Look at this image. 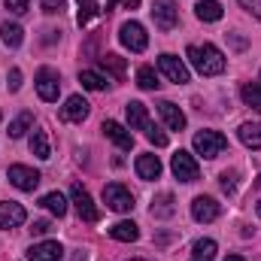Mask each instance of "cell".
<instances>
[{"label": "cell", "instance_id": "obj_1", "mask_svg": "<svg viewBox=\"0 0 261 261\" xmlns=\"http://www.w3.org/2000/svg\"><path fill=\"white\" fill-rule=\"evenodd\" d=\"M189 61L195 67L200 76H219V73H225V55L213 46V43H203V46H189Z\"/></svg>", "mask_w": 261, "mask_h": 261}, {"label": "cell", "instance_id": "obj_2", "mask_svg": "<svg viewBox=\"0 0 261 261\" xmlns=\"http://www.w3.org/2000/svg\"><path fill=\"white\" fill-rule=\"evenodd\" d=\"M192 146H195L197 155H203V158L210 161V158H216V155H222V152L228 149V137L219 134V130H197L195 140H192Z\"/></svg>", "mask_w": 261, "mask_h": 261}, {"label": "cell", "instance_id": "obj_3", "mask_svg": "<svg viewBox=\"0 0 261 261\" xmlns=\"http://www.w3.org/2000/svg\"><path fill=\"white\" fill-rule=\"evenodd\" d=\"M58 91H61V76H58V70L40 67V70H37V94H40L46 103H55V100H58Z\"/></svg>", "mask_w": 261, "mask_h": 261}, {"label": "cell", "instance_id": "obj_4", "mask_svg": "<svg viewBox=\"0 0 261 261\" xmlns=\"http://www.w3.org/2000/svg\"><path fill=\"white\" fill-rule=\"evenodd\" d=\"M170 170H173V176H176L179 182H195L197 173H200L195 155H192V152H186V149L173 152V158H170Z\"/></svg>", "mask_w": 261, "mask_h": 261}, {"label": "cell", "instance_id": "obj_5", "mask_svg": "<svg viewBox=\"0 0 261 261\" xmlns=\"http://www.w3.org/2000/svg\"><path fill=\"white\" fill-rule=\"evenodd\" d=\"M103 203L113 213H130L134 210V195L122 182H110V186H103Z\"/></svg>", "mask_w": 261, "mask_h": 261}, {"label": "cell", "instance_id": "obj_6", "mask_svg": "<svg viewBox=\"0 0 261 261\" xmlns=\"http://www.w3.org/2000/svg\"><path fill=\"white\" fill-rule=\"evenodd\" d=\"M152 15L161 31H173L179 24V6L176 0H152Z\"/></svg>", "mask_w": 261, "mask_h": 261}, {"label": "cell", "instance_id": "obj_7", "mask_svg": "<svg viewBox=\"0 0 261 261\" xmlns=\"http://www.w3.org/2000/svg\"><path fill=\"white\" fill-rule=\"evenodd\" d=\"M70 200L76 203V213H79V219H82V222H97V219H100V210L94 206L91 195H88L79 182H73V186H70Z\"/></svg>", "mask_w": 261, "mask_h": 261}, {"label": "cell", "instance_id": "obj_8", "mask_svg": "<svg viewBox=\"0 0 261 261\" xmlns=\"http://www.w3.org/2000/svg\"><path fill=\"white\" fill-rule=\"evenodd\" d=\"M119 40H122V46L130 49V52H143V49L149 46L146 28H143L140 21H125V24L119 28Z\"/></svg>", "mask_w": 261, "mask_h": 261}, {"label": "cell", "instance_id": "obj_9", "mask_svg": "<svg viewBox=\"0 0 261 261\" xmlns=\"http://www.w3.org/2000/svg\"><path fill=\"white\" fill-rule=\"evenodd\" d=\"M158 70L170 79V82H176V85H186L189 82V67L182 58H176V55H170V52H164L161 58H158Z\"/></svg>", "mask_w": 261, "mask_h": 261}, {"label": "cell", "instance_id": "obj_10", "mask_svg": "<svg viewBox=\"0 0 261 261\" xmlns=\"http://www.w3.org/2000/svg\"><path fill=\"white\" fill-rule=\"evenodd\" d=\"M9 182L18 189V192H34L40 186V170L28 167V164H12L9 167Z\"/></svg>", "mask_w": 261, "mask_h": 261}, {"label": "cell", "instance_id": "obj_11", "mask_svg": "<svg viewBox=\"0 0 261 261\" xmlns=\"http://www.w3.org/2000/svg\"><path fill=\"white\" fill-rule=\"evenodd\" d=\"M222 213V206L216 203V197H206V195H197L192 200V219L195 222H216Z\"/></svg>", "mask_w": 261, "mask_h": 261}, {"label": "cell", "instance_id": "obj_12", "mask_svg": "<svg viewBox=\"0 0 261 261\" xmlns=\"http://www.w3.org/2000/svg\"><path fill=\"white\" fill-rule=\"evenodd\" d=\"M61 255H64V249L58 240H43L28 249V261H61Z\"/></svg>", "mask_w": 261, "mask_h": 261}, {"label": "cell", "instance_id": "obj_13", "mask_svg": "<svg viewBox=\"0 0 261 261\" xmlns=\"http://www.w3.org/2000/svg\"><path fill=\"white\" fill-rule=\"evenodd\" d=\"M24 219H28V213L21 203L0 200V228H18V225H24Z\"/></svg>", "mask_w": 261, "mask_h": 261}, {"label": "cell", "instance_id": "obj_14", "mask_svg": "<svg viewBox=\"0 0 261 261\" xmlns=\"http://www.w3.org/2000/svg\"><path fill=\"white\" fill-rule=\"evenodd\" d=\"M61 119L64 122H85L88 119V100L82 94H70L61 107Z\"/></svg>", "mask_w": 261, "mask_h": 261}, {"label": "cell", "instance_id": "obj_15", "mask_svg": "<svg viewBox=\"0 0 261 261\" xmlns=\"http://www.w3.org/2000/svg\"><path fill=\"white\" fill-rule=\"evenodd\" d=\"M103 134H107V140H113L119 149H130L134 146V134H130V128H125V125H119V122H103Z\"/></svg>", "mask_w": 261, "mask_h": 261}, {"label": "cell", "instance_id": "obj_16", "mask_svg": "<svg viewBox=\"0 0 261 261\" xmlns=\"http://www.w3.org/2000/svg\"><path fill=\"white\" fill-rule=\"evenodd\" d=\"M158 113H161L164 125H167L170 130H182V128H186V113H182L176 103H170V100H161V103H158Z\"/></svg>", "mask_w": 261, "mask_h": 261}, {"label": "cell", "instance_id": "obj_17", "mask_svg": "<svg viewBox=\"0 0 261 261\" xmlns=\"http://www.w3.org/2000/svg\"><path fill=\"white\" fill-rule=\"evenodd\" d=\"M137 176L146 179V182L158 179V176H161V161H158V155H152V152L140 155V158H137Z\"/></svg>", "mask_w": 261, "mask_h": 261}, {"label": "cell", "instance_id": "obj_18", "mask_svg": "<svg viewBox=\"0 0 261 261\" xmlns=\"http://www.w3.org/2000/svg\"><path fill=\"white\" fill-rule=\"evenodd\" d=\"M125 116H128L130 130H146L152 125V122H149V113H146V107H143L140 100H130L128 107H125Z\"/></svg>", "mask_w": 261, "mask_h": 261}, {"label": "cell", "instance_id": "obj_19", "mask_svg": "<svg viewBox=\"0 0 261 261\" xmlns=\"http://www.w3.org/2000/svg\"><path fill=\"white\" fill-rule=\"evenodd\" d=\"M237 137L246 149H261V122H243L237 128Z\"/></svg>", "mask_w": 261, "mask_h": 261}, {"label": "cell", "instance_id": "obj_20", "mask_svg": "<svg viewBox=\"0 0 261 261\" xmlns=\"http://www.w3.org/2000/svg\"><path fill=\"white\" fill-rule=\"evenodd\" d=\"M110 237L119 240V243H134V240L140 237V228H137L134 222H116V225L110 228Z\"/></svg>", "mask_w": 261, "mask_h": 261}, {"label": "cell", "instance_id": "obj_21", "mask_svg": "<svg viewBox=\"0 0 261 261\" xmlns=\"http://www.w3.org/2000/svg\"><path fill=\"white\" fill-rule=\"evenodd\" d=\"M216 252H219L216 240H210V237L195 240V246H192V261H213L216 258Z\"/></svg>", "mask_w": 261, "mask_h": 261}, {"label": "cell", "instance_id": "obj_22", "mask_svg": "<svg viewBox=\"0 0 261 261\" xmlns=\"http://www.w3.org/2000/svg\"><path fill=\"white\" fill-rule=\"evenodd\" d=\"M195 15L200 21H219L222 18V3L219 0H200L195 6Z\"/></svg>", "mask_w": 261, "mask_h": 261}, {"label": "cell", "instance_id": "obj_23", "mask_svg": "<svg viewBox=\"0 0 261 261\" xmlns=\"http://www.w3.org/2000/svg\"><path fill=\"white\" fill-rule=\"evenodd\" d=\"M79 82H82V88H88V91H103V88L110 85V79H107L103 73H97V70H82V73H79Z\"/></svg>", "mask_w": 261, "mask_h": 261}, {"label": "cell", "instance_id": "obj_24", "mask_svg": "<svg viewBox=\"0 0 261 261\" xmlns=\"http://www.w3.org/2000/svg\"><path fill=\"white\" fill-rule=\"evenodd\" d=\"M40 206H46L52 216H67V197L61 195V192H49V195H43V200H40Z\"/></svg>", "mask_w": 261, "mask_h": 261}, {"label": "cell", "instance_id": "obj_25", "mask_svg": "<svg viewBox=\"0 0 261 261\" xmlns=\"http://www.w3.org/2000/svg\"><path fill=\"white\" fill-rule=\"evenodd\" d=\"M173 210H176V206H173V195H170V192H161V195L155 197V203H152V216H155V219H170Z\"/></svg>", "mask_w": 261, "mask_h": 261}, {"label": "cell", "instance_id": "obj_26", "mask_svg": "<svg viewBox=\"0 0 261 261\" xmlns=\"http://www.w3.org/2000/svg\"><path fill=\"white\" fill-rule=\"evenodd\" d=\"M0 37H3V43H6L9 49H15V46H21V40H24V31H21V24H15V21H3V28H0Z\"/></svg>", "mask_w": 261, "mask_h": 261}, {"label": "cell", "instance_id": "obj_27", "mask_svg": "<svg viewBox=\"0 0 261 261\" xmlns=\"http://www.w3.org/2000/svg\"><path fill=\"white\" fill-rule=\"evenodd\" d=\"M31 152L37 155V158H52V149H49V134L46 130H34L31 134Z\"/></svg>", "mask_w": 261, "mask_h": 261}, {"label": "cell", "instance_id": "obj_28", "mask_svg": "<svg viewBox=\"0 0 261 261\" xmlns=\"http://www.w3.org/2000/svg\"><path fill=\"white\" fill-rule=\"evenodd\" d=\"M103 12V6L97 3V0H79V12H76V21H79V28H85L94 15H100Z\"/></svg>", "mask_w": 261, "mask_h": 261}, {"label": "cell", "instance_id": "obj_29", "mask_svg": "<svg viewBox=\"0 0 261 261\" xmlns=\"http://www.w3.org/2000/svg\"><path fill=\"white\" fill-rule=\"evenodd\" d=\"M240 97H243L246 107H252L255 113H261V82H246L240 88Z\"/></svg>", "mask_w": 261, "mask_h": 261}, {"label": "cell", "instance_id": "obj_30", "mask_svg": "<svg viewBox=\"0 0 261 261\" xmlns=\"http://www.w3.org/2000/svg\"><path fill=\"white\" fill-rule=\"evenodd\" d=\"M137 85H140V88H143V91H155V88H158V85H161V82H158V73H155V67H140V70H137Z\"/></svg>", "mask_w": 261, "mask_h": 261}, {"label": "cell", "instance_id": "obj_31", "mask_svg": "<svg viewBox=\"0 0 261 261\" xmlns=\"http://www.w3.org/2000/svg\"><path fill=\"white\" fill-rule=\"evenodd\" d=\"M31 125H34V116H31V113H21L18 119H12V122H9V137H12V140L24 137V134L31 130Z\"/></svg>", "mask_w": 261, "mask_h": 261}, {"label": "cell", "instance_id": "obj_32", "mask_svg": "<svg viewBox=\"0 0 261 261\" xmlns=\"http://www.w3.org/2000/svg\"><path fill=\"white\" fill-rule=\"evenodd\" d=\"M100 67H103V70H110L116 79H122V76H125V58H119V55H113V52L100 58Z\"/></svg>", "mask_w": 261, "mask_h": 261}, {"label": "cell", "instance_id": "obj_33", "mask_svg": "<svg viewBox=\"0 0 261 261\" xmlns=\"http://www.w3.org/2000/svg\"><path fill=\"white\" fill-rule=\"evenodd\" d=\"M219 179H222V192L225 195H234L237 192V170H225Z\"/></svg>", "mask_w": 261, "mask_h": 261}, {"label": "cell", "instance_id": "obj_34", "mask_svg": "<svg viewBox=\"0 0 261 261\" xmlns=\"http://www.w3.org/2000/svg\"><path fill=\"white\" fill-rule=\"evenodd\" d=\"M146 140H149V143H155L158 149H161V146H167V134H164V130H158L155 125H149V128H146Z\"/></svg>", "mask_w": 261, "mask_h": 261}, {"label": "cell", "instance_id": "obj_35", "mask_svg": "<svg viewBox=\"0 0 261 261\" xmlns=\"http://www.w3.org/2000/svg\"><path fill=\"white\" fill-rule=\"evenodd\" d=\"M3 3H6V9L15 12V15H24V12L31 9V0H3Z\"/></svg>", "mask_w": 261, "mask_h": 261}, {"label": "cell", "instance_id": "obj_36", "mask_svg": "<svg viewBox=\"0 0 261 261\" xmlns=\"http://www.w3.org/2000/svg\"><path fill=\"white\" fill-rule=\"evenodd\" d=\"M40 6H43V12H61L64 9V0H40Z\"/></svg>", "mask_w": 261, "mask_h": 261}, {"label": "cell", "instance_id": "obj_37", "mask_svg": "<svg viewBox=\"0 0 261 261\" xmlns=\"http://www.w3.org/2000/svg\"><path fill=\"white\" fill-rule=\"evenodd\" d=\"M18 88H21V70L12 67L9 70V91H18Z\"/></svg>", "mask_w": 261, "mask_h": 261}, {"label": "cell", "instance_id": "obj_38", "mask_svg": "<svg viewBox=\"0 0 261 261\" xmlns=\"http://www.w3.org/2000/svg\"><path fill=\"white\" fill-rule=\"evenodd\" d=\"M240 6H243L246 12H252L255 18H261V0H240Z\"/></svg>", "mask_w": 261, "mask_h": 261}, {"label": "cell", "instance_id": "obj_39", "mask_svg": "<svg viewBox=\"0 0 261 261\" xmlns=\"http://www.w3.org/2000/svg\"><path fill=\"white\" fill-rule=\"evenodd\" d=\"M31 231H34L37 237H43V234H49V231H52V225H49L46 219H40V222H34V228H31Z\"/></svg>", "mask_w": 261, "mask_h": 261}, {"label": "cell", "instance_id": "obj_40", "mask_svg": "<svg viewBox=\"0 0 261 261\" xmlns=\"http://www.w3.org/2000/svg\"><path fill=\"white\" fill-rule=\"evenodd\" d=\"M122 6H125V9H137V6H140V0H122Z\"/></svg>", "mask_w": 261, "mask_h": 261}, {"label": "cell", "instance_id": "obj_41", "mask_svg": "<svg viewBox=\"0 0 261 261\" xmlns=\"http://www.w3.org/2000/svg\"><path fill=\"white\" fill-rule=\"evenodd\" d=\"M225 261H246V258H243V255H228Z\"/></svg>", "mask_w": 261, "mask_h": 261}, {"label": "cell", "instance_id": "obj_42", "mask_svg": "<svg viewBox=\"0 0 261 261\" xmlns=\"http://www.w3.org/2000/svg\"><path fill=\"white\" fill-rule=\"evenodd\" d=\"M255 213H258V216H261V200H258V203H255Z\"/></svg>", "mask_w": 261, "mask_h": 261}, {"label": "cell", "instance_id": "obj_43", "mask_svg": "<svg viewBox=\"0 0 261 261\" xmlns=\"http://www.w3.org/2000/svg\"><path fill=\"white\" fill-rule=\"evenodd\" d=\"M255 186H261V173H258V179H255Z\"/></svg>", "mask_w": 261, "mask_h": 261}, {"label": "cell", "instance_id": "obj_44", "mask_svg": "<svg viewBox=\"0 0 261 261\" xmlns=\"http://www.w3.org/2000/svg\"><path fill=\"white\" fill-rule=\"evenodd\" d=\"M130 261H146V258H130Z\"/></svg>", "mask_w": 261, "mask_h": 261}, {"label": "cell", "instance_id": "obj_45", "mask_svg": "<svg viewBox=\"0 0 261 261\" xmlns=\"http://www.w3.org/2000/svg\"><path fill=\"white\" fill-rule=\"evenodd\" d=\"M0 119H3V113H0Z\"/></svg>", "mask_w": 261, "mask_h": 261}]
</instances>
